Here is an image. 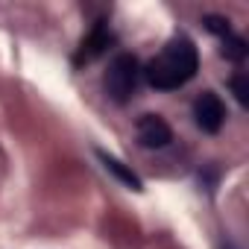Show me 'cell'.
Instances as JSON below:
<instances>
[{"instance_id":"6da1fadb","label":"cell","mask_w":249,"mask_h":249,"mask_svg":"<svg viewBox=\"0 0 249 249\" xmlns=\"http://www.w3.org/2000/svg\"><path fill=\"white\" fill-rule=\"evenodd\" d=\"M199 71V53L188 36H173L161 53L147 65L144 76L156 91H176L188 85Z\"/></svg>"},{"instance_id":"7a4b0ae2","label":"cell","mask_w":249,"mask_h":249,"mask_svg":"<svg viewBox=\"0 0 249 249\" xmlns=\"http://www.w3.org/2000/svg\"><path fill=\"white\" fill-rule=\"evenodd\" d=\"M138 79H141V65L132 53H117L111 62H108V71L103 76V88L106 94L114 100V103H126L135 88H138Z\"/></svg>"},{"instance_id":"3957f363","label":"cell","mask_w":249,"mask_h":249,"mask_svg":"<svg viewBox=\"0 0 249 249\" xmlns=\"http://www.w3.org/2000/svg\"><path fill=\"white\" fill-rule=\"evenodd\" d=\"M194 120H196V126L202 132H211V135L220 132L223 123H226V106H223V100L214 91H202L194 100Z\"/></svg>"},{"instance_id":"277c9868","label":"cell","mask_w":249,"mask_h":249,"mask_svg":"<svg viewBox=\"0 0 249 249\" xmlns=\"http://www.w3.org/2000/svg\"><path fill=\"white\" fill-rule=\"evenodd\" d=\"M135 135H138L141 147H147V150H161L173 141V129L167 126V120L161 114H141L135 123Z\"/></svg>"},{"instance_id":"5b68a950","label":"cell","mask_w":249,"mask_h":249,"mask_svg":"<svg viewBox=\"0 0 249 249\" xmlns=\"http://www.w3.org/2000/svg\"><path fill=\"white\" fill-rule=\"evenodd\" d=\"M111 30L106 27V21H100V24H94V30L82 38V47H79V53H76V65H82V62H94L100 53H106V47L111 44Z\"/></svg>"},{"instance_id":"8992f818","label":"cell","mask_w":249,"mask_h":249,"mask_svg":"<svg viewBox=\"0 0 249 249\" xmlns=\"http://www.w3.org/2000/svg\"><path fill=\"white\" fill-rule=\"evenodd\" d=\"M97 159L103 161V167L114 176V179H120L123 185H126V188H132V191H144V185H141V179L132 173V167H126V164H123L120 159H114V156H108L106 150H97Z\"/></svg>"},{"instance_id":"52a82bcc","label":"cell","mask_w":249,"mask_h":249,"mask_svg":"<svg viewBox=\"0 0 249 249\" xmlns=\"http://www.w3.org/2000/svg\"><path fill=\"white\" fill-rule=\"evenodd\" d=\"M220 53L226 56V59H231V62H240V59H246V41L240 38V36H234V33H229V36H223L220 38Z\"/></svg>"},{"instance_id":"ba28073f","label":"cell","mask_w":249,"mask_h":249,"mask_svg":"<svg viewBox=\"0 0 249 249\" xmlns=\"http://www.w3.org/2000/svg\"><path fill=\"white\" fill-rule=\"evenodd\" d=\"M205 27H208V33H214V36H220V38L231 33L229 21H226V18H220V15H205Z\"/></svg>"},{"instance_id":"9c48e42d","label":"cell","mask_w":249,"mask_h":249,"mask_svg":"<svg viewBox=\"0 0 249 249\" xmlns=\"http://www.w3.org/2000/svg\"><path fill=\"white\" fill-rule=\"evenodd\" d=\"M231 91H234V97H237L240 106L249 103V85H246V76H243V73H234V76H231Z\"/></svg>"},{"instance_id":"30bf717a","label":"cell","mask_w":249,"mask_h":249,"mask_svg":"<svg viewBox=\"0 0 249 249\" xmlns=\"http://www.w3.org/2000/svg\"><path fill=\"white\" fill-rule=\"evenodd\" d=\"M223 249H237V246H234V243H226V246H223Z\"/></svg>"}]
</instances>
